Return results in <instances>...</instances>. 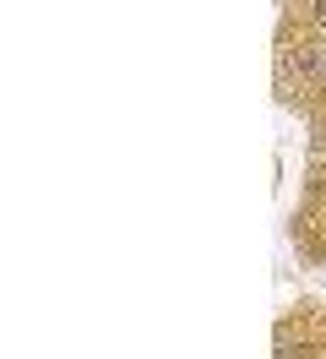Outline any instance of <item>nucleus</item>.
<instances>
[{
	"label": "nucleus",
	"mask_w": 326,
	"mask_h": 359,
	"mask_svg": "<svg viewBox=\"0 0 326 359\" xmlns=\"http://www.w3.org/2000/svg\"><path fill=\"white\" fill-rule=\"evenodd\" d=\"M315 22H321V27H326V0H315Z\"/></svg>",
	"instance_id": "obj_1"
},
{
	"label": "nucleus",
	"mask_w": 326,
	"mask_h": 359,
	"mask_svg": "<svg viewBox=\"0 0 326 359\" xmlns=\"http://www.w3.org/2000/svg\"><path fill=\"white\" fill-rule=\"evenodd\" d=\"M283 359H310V354H294V348H283Z\"/></svg>",
	"instance_id": "obj_2"
}]
</instances>
